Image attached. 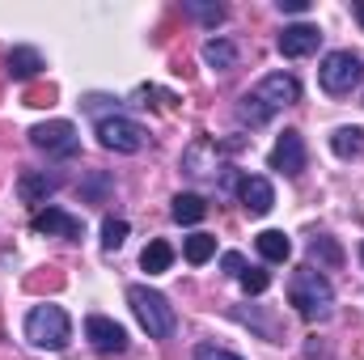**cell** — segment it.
I'll list each match as a JSON object with an SVG mask.
<instances>
[{
    "mask_svg": "<svg viewBox=\"0 0 364 360\" xmlns=\"http://www.w3.org/2000/svg\"><path fill=\"white\" fill-rule=\"evenodd\" d=\"M55 186H60L55 174H47V170H26V174L17 179V195H21L26 203H43Z\"/></svg>",
    "mask_w": 364,
    "mask_h": 360,
    "instance_id": "13",
    "label": "cell"
},
{
    "mask_svg": "<svg viewBox=\"0 0 364 360\" xmlns=\"http://www.w3.org/2000/svg\"><path fill=\"white\" fill-rule=\"evenodd\" d=\"M309 259H318V271L339 268V263H343V250H339L335 238H314V242H309Z\"/></svg>",
    "mask_w": 364,
    "mask_h": 360,
    "instance_id": "21",
    "label": "cell"
},
{
    "mask_svg": "<svg viewBox=\"0 0 364 360\" xmlns=\"http://www.w3.org/2000/svg\"><path fill=\"white\" fill-rule=\"evenodd\" d=\"M186 9H191V13H195L199 21H208V26H216V21H225V9H220V4H199V0H191Z\"/></svg>",
    "mask_w": 364,
    "mask_h": 360,
    "instance_id": "25",
    "label": "cell"
},
{
    "mask_svg": "<svg viewBox=\"0 0 364 360\" xmlns=\"http://www.w3.org/2000/svg\"><path fill=\"white\" fill-rule=\"evenodd\" d=\"M220 268L229 271V275H242V271H246V259H242V255H237V250H229V255H225V259H220Z\"/></svg>",
    "mask_w": 364,
    "mask_h": 360,
    "instance_id": "27",
    "label": "cell"
},
{
    "mask_svg": "<svg viewBox=\"0 0 364 360\" xmlns=\"http://www.w3.org/2000/svg\"><path fill=\"white\" fill-rule=\"evenodd\" d=\"M127 301H132L140 327L149 331V339H170V335L178 331V314H174V305H170L157 288H149V284H132V288H127Z\"/></svg>",
    "mask_w": 364,
    "mask_h": 360,
    "instance_id": "2",
    "label": "cell"
},
{
    "mask_svg": "<svg viewBox=\"0 0 364 360\" xmlns=\"http://www.w3.org/2000/svg\"><path fill=\"white\" fill-rule=\"evenodd\" d=\"M182 255H186V263L199 268V263H208V259L216 255V238H212V233H191L186 246H182Z\"/></svg>",
    "mask_w": 364,
    "mask_h": 360,
    "instance_id": "20",
    "label": "cell"
},
{
    "mask_svg": "<svg viewBox=\"0 0 364 360\" xmlns=\"http://www.w3.org/2000/svg\"><path fill=\"white\" fill-rule=\"evenodd\" d=\"M237 195H242V203H246L250 216H267L275 208V186L263 174H246V179L237 182Z\"/></svg>",
    "mask_w": 364,
    "mask_h": 360,
    "instance_id": "11",
    "label": "cell"
},
{
    "mask_svg": "<svg viewBox=\"0 0 364 360\" xmlns=\"http://www.w3.org/2000/svg\"><path fill=\"white\" fill-rule=\"evenodd\" d=\"M279 9H284V13H296V17H301V13H309V0H279Z\"/></svg>",
    "mask_w": 364,
    "mask_h": 360,
    "instance_id": "28",
    "label": "cell"
},
{
    "mask_svg": "<svg viewBox=\"0 0 364 360\" xmlns=\"http://www.w3.org/2000/svg\"><path fill=\"white\" fill-rule=\"evenodd\" d=\"M331 149H335L339 157H360L364 153V132L360 127H339V132L331 136Z\"/></svg>",
    "mask_w": 364,
    "mask_h": 360,
    "instance_id": "19",
    "label": "cell"
},
{
    "mask_svg": "<svg viewBox=\"0 0 364 360\" xmlns=\"http://www.w3.org/2000/svg\"><path fill=\"white\" fill-rule=\"evenodd\" d=\"M30 225H34V233H47V238H68V242L81 238V221L68 216L64 208H43V212H34Z\"/></svg>",
    "mask_w": 364,
    "mask_h": 360,
    "instance_id": "12",
    "label": "cell"
},
{
    "mask_svg": "<svg viewBox=\"0 0 364 360\" xmlns=\"http://www.w3.org/2000/svg\"><path fill=\"white\" fill-rule=\"evenodd\" d=\"M203 212H208L203 195H195V191H186V195H174V208H170V216H174L178 225H195V221H203Z\"/></svg>",
    "mask_w": 364,
    "mask_h": 360,
    "instance_id": "16",
    "label": "cell"
},
{
    "mask_svg": "<svg viewBox=\"0 0 364 360\" xmlns=\"http://www.w3.org/2000/svg\"><path fill=\"white\" fill-rule=\"evenodd\" d=\"M237 280H242V288H246V292H255V297H259V292H267V284H272V275H267L263 268H246Z\"/></svg>",
    "mask_w": 364,
    "mask_h": 360,
    "instance_id": "24",
    "label": "cell"
},
{
    "mask_svg": "<svg viewBox=\"0 0 364 360\" xmlns=\"http://www.w3.org/2000/svg\"><path fill=\"white\" fill-rule=\"evenodd\" d=\"M364 77V64L360 55H352V51H331L326 60H322V68H318V81H322V90L326 93H352L360 85Z\"/></svg>",
    "mask_w": 364,
    "mask_h": 360,
    "instance_id": "4",
    "label": "cell"
},
{
    "mask_svg": "<svg viewBox=\"0 0 364 360\" xmlns=\"http://www.w3.org/2000/svg\"><path fill=\"white\" fill-rule=\"evenodd\" d=\"M356 17H360V26H364V0H360V4H356Z\"/></svg>",
    "mask_w": 364,
    "mask_h": 360,
    "instance_id": "29",
    "label": "cell"
},
{
    "mask_svg": "<svg viewBox=\"0 0 364 360\" xmlns=\"http://www.w3.org/2000/svg\"><path fill=\"white\" fill-rule=\"evenodd\" d=\"M288 301L296 305V314H301V318L322 322V318H331L335 288H331V280H326L322 271L296 268V271H292V280H288Z\"/></svg>",
    "mask_w": 364,
    "mask_h": 360,
    "instance_id": "1",
    "label": "cell"
},
{
    "mask_svg": "<svg viewBox=\"0 0 364 360\" xmlns=\"http://www.w3.org/2000/svg\"><path fill=\"white\" fill-rule=\"evenodd\" d=\"M195 360H242V356H233V352H225V348H216V344H199V348H195Z\"/></svg>",
    "mask_w": 364,
    "mask_h": 360,
    "instance_id": "26",
    "label": "cell"
},
{
    "mask_svg": "<svg viewBox=\"0 0 364 360\" xmlns=\"http://www.w3.org/2000/svg\"><path fill=\"white\" fill-rule=\"evenodd\" d=\"M26 339L43 352H64L73 339V322L60 305H34L26 314Z\"/></svg>",
    "mask_w": 364,
    "mask_h": 360,
    "instance_id": "3",
    "label": "cell"
},
{
    "mask_svg": "<svg viewBox=\"0 0 364 360\" xmlns=\"http://www.w3.org/2000/svg\"><path fill=\"white\" fill-rule=\"evenodd\" d=\"M272 170H279V174H288V179H296L301 170H305V140H301V132H284L279 140H275L272 149Z\"/></svg>",
    "mask_w": 364,
    "mask_h": 360,
    "instance_id": "9",
    "label": "cell"
},
{
    "mask_svg": "<svg viewBox=\"0 0 364 360\" xmlns=\"http://www.w3.org/2000/svg\"><path fill=\"white\" fill-rule=\"evenodd\" d=\"M203 64L229 73V68L237 64V47H233L229 38H208V43H203Z\"/></svg>",
    "mask_w": 364,
    "mask_h": 360,
    "instance_id": "15",
    "label": "cell"
},
{
    "mask_svg": "<svg viewBox=\"0 0 364 360\" xmlns=\"http://www.w3.org/2000/svg\"><path fill=\"white\" fill-rule=\"evenodd\" d=\"M318 43H322L318 26L296 21V26H284V34H279V55H284V60H301V55H314Z\"/></svg>",
    "mask_w": 364,
    "mask_h": 360,
    "instance_id": "10",
    "label": "cell"
},
{
    "mask_svg": "<svg viewBox=\"0 0 364 360\" xmlns=\"http://www.w3.org/2000/svg\"><path fill=\"white\" fill-rule=\"evenodd\" d=\"M237 119H242V123H250V127H263V123L272 119V110H267L255 93H246V97L237 102Z\"/></svg>",
    "mask_w": 364,
    "mask_h": 360,
    "instance_id": "22",
    "label": "cell"
},
{
    "mask_svg": "<svg viewBox=\"0 0 364 360\" xmlns=\"http://www.w3.org/2000/svg\"><path fill=\"white\" fill-rule=\"evenodd\" d=\"M255 97L267 106V110H284V106H292V102H301V85H296V77L292 73H272V77H263L259 85H255Z\"/></svg>",
    "mask_w": 364,
    "mask_h": 360,
    "instance_id": "8",
    "label": "cell"
},
{
    "mask_svg": "<svg viewBox=\"0 0 364 360\" xmlns=\"http://www.w3.org/2000/svg\"><path fill=\"white\" fill-rule=\"evenodd\" d=\"M30 144L43 149V153H51V157H77L81 136H77V127L68 119H51V123L30 127Z\"/></svg>",
    "mask_w": 364,
    "mask_h": 360,
    "instance_id": "6",
    "label": "cell"
},
{
    "mask_svg": "<svg viewBox=\"0 0 364 360\" xmlns=\"http://www.w3.org/2000/svg\"><path fill=\"white\" fill-rule=\"evenodd\" d=\"M170 263H174V246H170V242H149L144 255H140V268L149 271V275L170 271Z\"/></svg>",
    "mask_w": 364,
    "mask_h": 360,
    "instance_id": "17",
    "label": "cell"
},
{
    "mask_svg": "<svg viewBox=\"0 0 364 360\" xmlns=\"http://www.w3.org/2000/svg\"><path fill=\"white\" fill-rule=\"evenodd\" d=\"M4 64H9V77H13V81H34V77L43 73V55H38L34 47H13Z\"/></svg>",
    "mask_w": 364,
    "mask_h": 360,
    "instance_id": "14",
    "label": "cell"
},
{
    "mask_svg": "<svg viewBox=\"0 0 364 360\" xmlns=\"http://www.w3.org/2000/svg\"><path fill=\"white\" fill-rule=\"evenodd\" d=\"M360 259H364V246H360Z\"/></svg>",
    "mask_w": 364,
    "mask_h": 360,
    "instance_id": "30",
    "label": "cell"
},
{
    "mask_svg": "<svg viewBox=\"0 0 364 360\" xmlns=\"http://www.w3.org/2000/svg\"><path fill=\"white\" fill-rule=\"evenodd\" d=\"M123 242H127V221L106 216V221H102V250H119Z\"/></svg>",
    "mask_w": 364,
    "mask_h": 360,
    "instance_id": "23",
    "label": "cell"
},
{
    "mask_svg": "<svg viewBox=\"0 0 364 360\" xmlns=\"http://www.w3.org/2000/svg\"><path fill=\"white\" fill-rule=\"evenodd\" d=\"M97 140H102V149H114V153H140L149 136H144L140 123H132L123 115H102L97 119Z\"/></svg>",
    "mask_w": 364,
    "mask_h": 360,
    "instance_id": "5",
    "label": "cell"
},
{
    "mask_svg": "<svg viewBox=\"0 0 364 360\" xmlns=\"http://www.w3.org/2000/svg\"><path fill=\"white\" fill-rule=\"evenodd\" d=\"M85 339H90L93 352H102V356L127 352V331H123L119 322H110L106 314H90V318H85Z\"/></svg>",
    "mask_w": 364,
    "mask_h": 360,
    "instance_id": "7",
    "label": "cell"
},
{
    "mask_svg": "<svg viewBox=\"0 0 364 360\" xmlns=\"http://www.w3.org/2000/svg\"><path fill=\"white\" fill-rule=\"evenodd\" d=\"M259 255H263L267 263H284V259L292 255V242H288L279 229H263V233H259Z\"/></svg>",
    "mask_w": 364,
    "mask_h": 360,
    "instance_id": "18",
    "label": "cell"
}]
</instances>
